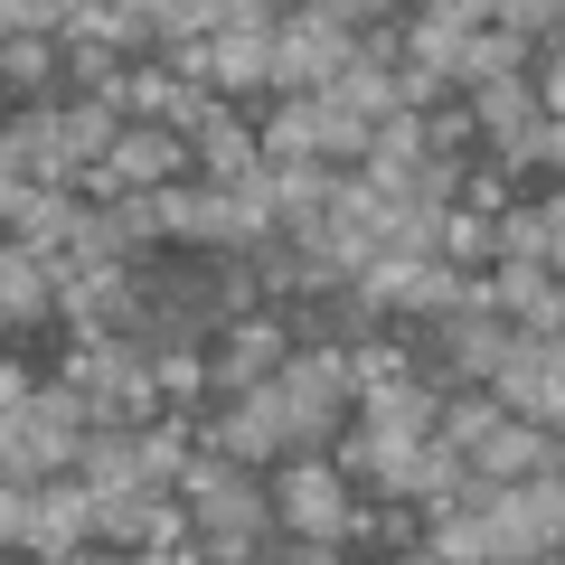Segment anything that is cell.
<instances>
[{
  "instance_id": "9a60e30c",
  "label": "cell",
  "mask_w": 565,
  "mask_h": 565,
  "mask_svg": "<svg viewBox=\"0 0 565 565\" xmlns=\"http://www.w3.org/2000/svg\"><path fill=\"white\" fill-rule=\"evenodd\" d=\"M434 255L462 264V274H481V264H500V236H490L481 207H444V226H434Z\"/></svg>"
},
{
  "instance_id": "52a82bcc",
  "label": "cell",
  "mask_w": 565,
  "mask_h": 565,
  "mask_svg": "<svg viewBox=\"0 0 565 565\" xmlns=\"http://www.w3.org/2000/svg\"><path fill=\"white\" fill-rule=\"evenodd\" d=\"M245 161H264V151H255V122H245V104H207V122L189 132V170L217 189V180H236Z\"/></svg>"
},
{
  "instance_id": "6da1fadb",
  "label": "cell",
  "mask_w": 565,
  "mask_h": 565,
  "mask_svg": "<svg viewBox=\"0 0 565 565\" xmlns=\"http://www.w3.org/2000/svg\"><path fill=\"white\" fill-rule=\"evenodd\" d=\"M264 500H274V527H292V537H340L349 481L330 471V452H282V462H264Z\"/></svg>"
},
{
  "instance_id": "5bb4252c",
  "label": "cell",
  "mask_w": 565,
  "mask_h": 565,
  "mask_svg": "<svg viewBox=\"0 0 565 565\" xmlns=\"http://www.w3.org/2000/svg\"><path fill=\"white\" fill-rule=\"evenodd\" d=\"M500 415H509V405L490 396V386H444V405H434V434H444L452 452H471V444H481V434H490Z\"/></svg>"
},
{
  "instance_id": "4316f807",
  "label": "cell",
  "mask_w": 565,
  "mask_h": 565,
  "mask_svg": "<svg viewBox=\"0 0 565 565\" xmlns=\"http://www.w3.org/2000/svg\"><path fill=\"white\" fill-rule=\"evenodd\" d=\"M226 20H245V29H274V20H282V0H226ZM226 20H217V29H226Z\"/></svg>"
},
{
  "instance_id": "5b68a950",
  "label": "cell",
  "mask_w": 565,
  "mask_h": 565,
  "mask_svg": "<svg viewBox=\"0 0 565 565\" xmlns=\"http://www.w3.org/2000/svg\"><path fill=\"white\" fill-rule=\"evenodd\" d=\"M104 161H114L122 189H161V180H180V170H189V132H170V122H122Z\"/></svg>"
},
{
  "instance_id": "9c48e42d",
  "label": "cell",
  "mask_w": 565,
  "mask_h": 565,
  "mask_svg": "<svg viewBox=\"0 0 565 565\" xmlns=\"http://www.w3.org/2000/svg\"><path fill=\"white\" fill-rule=\"evenodd\" d=\"M490 236H500V255L556 264V255H565V207H556V189H546V199H509L500 217H490Z\"/></svg>"
},
{
  "instance_id": "d4e9b609",
  "label": "cell",
  "mask_w": 565,
  "mask_h": 565,
  "mask_svg": "<svg viewBox=\"0 0 565 565\" xmlns=\"http://www.w3.org/2000/svg\"><path fill=\"white\" fill-rule=\"evenodd\" d=\"M29 386H39V367H29L20 349L0 340V415H10V405H29Z\"/></svg>"
},
{
  "instance_id": "f1b7e54d",
  "label": "cell",
  "mask_w": 565,
  "mask_h": 565,
  "mask_svg": "<svg viewBox=\"0 0 565 565\" xmlns=\"http://www.w3.org/2000/svg\"><path fill=\"white\" fill-rule=\"evenodd\" d=\"M0 236H10V217H0Z\"/></svg>"
},
{
  "instance_id": "3957f363",
  "label": "cell",
  "mask_w": 565,
  "mask_h": 565,
  "mask_svg": "<svg viewBox=\"0 0 565 565\" xmlns=\"http://www.w3.org/2000/svg\"><path fill=\"white\" fill-rule=\"evenodd\" d=\"M481 302L509 311L519 330H537V340H556V330H565V282H556V264H527V255L481 264Z\"/></svg>"
},
{
  "instance_id": "2e32d148",
  "label": "cell",
  "mask_w": 565,
  "mask_h": 565,
  "mask_svg": "<svg viewBox=\"0 0 565 565\" xmlns=\"http://www.w3.org/2000/svg\"><path fill=\"white\" fill-rule=\"evenodd\" d=\"M114 132H122V114L104 95H66V161H104V151H114Z\"/></svg>"
},
{
  "instance_id": "8992f818",
  "label": "cell",
  "mask_w": 565,
  "mask_h": 565,
  "mask_svg": "<svg viewBox=\"0 0 565 565\" xmlns=\"http://www.w3.org/2000/svg\"><path fill=\"white\" fill-rule=\"evenodd\" d=\"M434 405H444V386L424 377V367H405V377H377L349 396V415L359 424H396V434H434Z\"/></svg>"
},
{
  "instance_id": "44dd1931",
  "label": "cell",
  "mask_w": 565,
  "mask_h": 565,
  "mask_svg": "<svg viewBox=\"0 0 565 565\" xmlns=\"http://www.w3.org/2000/svg\"><path fill=\"white\" fill-rule=\"evenodd\" d=\"M444 95H452V76H434V66L396 57V104H405V114H424V104H444Z\"/></svg>"
},
{
  "instance_id": "d6986e66",
  "label": "cell",
  "mask_w": 565,
  "mask_h": 565,
  "mask_svg": "<svg viewBox=\"0 0 565 565\" xmlns=\"http://www.w3.org/2000/svg\"><path fill=\"white\" fill-rule=\"evenodd\" d=\"M471 104L462 95H444V104H424V151H471Z\"/></svg>"
},
{
  "instance_id": "7c38bea8",
  "label": "cell",
  "mask_w": 565,
  "mask_h": 565,
  "mask_svg": "<svg viewBox=\"0 0 565 565\" xmlns=\"http://www.w3.org/2000/svg\"><path fill=\"white\" fill-rule=\"evenodd\" d=\"M462 104H471V132H481V141L519 132V122L537 114V95H527V66H519V76H490V85H471Z\"/></svg>"
},
{
  "instance_id": "cb8c5ba5",
  "label": "cell",
  "mask_w": 565,
  "mask_h": 565,
  "mask_svg": "<svg viewBox=\"0 0 565 565\" xmlns=\"http://www.w3.org/2000/svg\"><path fill=\"white\" fill-rule=\"evenodd\" d=\"M434 20H444L452 39H471V29H500V0H434Z\"/></svg>"
},
{
  "instance_id": "83f0119b",
  "label": "cell",
  "mask_w": 565,
  "mask_h": 565,
  "mask_svg": "<svg viewBox=\"0 0 565 565\" xmlns=\"http://www.w3.org/2000/svg\"><path fill=\"white\" fill-rule=\"evenodd\" d=\"M0 340H20V321H10V302H0Z\"/></svg>"
},
{
  "instance_id": "ac0fdd59",
  "label": "cell",
  "mask_w": 565,
  "mask_h": 565,
  "mask_svg": "<svg viewBox=\"0 0 565 565\" xmlns=\"http://www.w3.org/2000/svg\"><path fill=\"white\" fill-rule=\"evenodd\" d=\"M161 405H207V349H151Z\"/></svg>"
},
{
  "instance_id": "e0dca14e",
  "label": "cell",
  "mask_w": 565,
  "mask_h": 565,
  "mask_svg": "<svg viewBox=\"0 0 565 565\" xmlns=\"http://www.w3.org/2000/svg\"><path fill=\"white\" fill-rule=\"evenodd\" d=\"M264 170H274V207H321L330 180H340L321 151H292V161H264Z\"/></svg>"
},
{
  "instance_id": "ffe728a7",
  "label": "cell",
  "mask_w": 565,
  "mask_h": 565,
  "mask_svg": "<svg viewBox=\"0 0 565 565\" xmlns=\"http://www.w3.org/2000/svg\"><path fill=\"white\" fill-rule=\"evenodd\" d=\"M66 255H76V264H132V255H122V236H114V217H104V207H85V217H76Z\"/></svg>"
},
{
  "instance_id": "7a4b0ae2",
  "label": "cell",
  "mask_w": 565,
  "mask_h": 565,
  "mask_svg": "<svg viewBox=\"0 0 565 565\" xmlns=\"http://www.w3.org/2000/svg\"><path fill=\"white\" fill-rule=\"evenodd\" d=\"M481 386L509 405V415H527V424H556V415H565V330H556V340L519 330V349H509V359L490 367Z\"/></svg>"
},
{
  "instance_id": "484cf974",
  "label": "cell",
  "mask_w": 565,
  "mask_h": 565,
  "mask_svg": "<svg viewBox=\"0 0 565 565\" xmlns=\"http://www.w3.org/2000/svg\"><path fill=\"white\" fill-rule=\"evenodd\" d=\"M20 29H47L57 39V10L47 0H0V39H20Z\"/></svg>"
},
{
  "instance_id": "603a6c76",
  "label": "cell",
  "mask_w": 565,
  "mask_h": 565,
  "mask_svg": "<svg viewBox=\"0 0 565 565\" xmlns=\"http://www.w3.org/2000/svg\"><path fill=\"white\" fill-rule=\"evenodd\" d=\"M565 0H500V29H519V39H556Z\"/></svg>"
},
{
  "instance_id": "4fadbf2b",
  "label": "cell",
  "mask_w": 565,
  "mask_h": 565,
  "mask_svg": "<svg viewBox=\"0 0 565 565\" xmlns=\"http://www.w3.org/2000/svg\"><path fill=\"white\" fill-rule=\"evenodd\" d=\"M76 481L85 490L132 481V424H85V434H76Z\"/></svg>"
},
{
  "instance_id": "8fae6325",
  "label": "cell",
  "mask_w": 565,
  "mask_h": 565,
  "mask_svg": "<svg viewBox=\"0 0 565 565\" xmlns=\"http://www.w3.org/2000/svg\"><path fill=\"white\" fill-rule=\"evenodd\" d=\"M519 66H527L519 29H471V39L452 47V85H462V95H471V85H490V76H519Z\"/></svg>"
},
{
  "instance_id": "277c9868",
  "label": "cell",
  "mask_w": 565,
  "mask_h": 565,
  "mask_svg": "<svg viewBox=\"0 0 565 565\" xmlns=\"http://www.w3.org/2000/svg\"><path fill=\"white\" fill-rule=\"evenodd\" d=\"M471 471H490V481H527V471H565V444H556V424H527V415H500L481 434V444L462 452Z\"/></svg>"
},
{
  "instance_id": "30bf717a",
  "label": "cell",
  "mask_w": 565,
  "mask_h": 565,
  "mask_svg": "<svg viewBox=\"0 0 565 565\" xmlns=\"http://www.w3.org/2000/svg\"><path fill=\"white\" fill-rule=\"evenodd\" d=\"M490 161H500L509 180H527V170H537V180H556V161H565V122H556V114H527L519 132L490 141Z\"/></svg>"
},
{
  "instance_id": "7402d4cb",
  "label": "cell",
  "mask_w": 565,
  "mask_h": 565,
  "mask_svg": "<svg viewBox=\"0 0 565 565\" xmlns=\"http://www.w3.org/2000/svg\"><path fill=\"white\" fill-rule=\"evenodd\" d=\"M509 199H519V180H509V170H462V199H452V207H481V217H500Z\"/></svg>"
},
{
  "instance_id": "ba28073f",
  "label": "cell",
  "mask_w": 565,
  "mask_h": 565,
  "mask_svg": "<svg viewBox=\"0 0 565 565\" xmlns=\"http://www.w3.org/2000/svg\"><path fill=\"white\" fill-rule=\"evenodd\" d=\"M0 302H10V321H20V330L57 321V282H47V255H39V245L0 236Z\"/></svg>"
}]
</instances>
